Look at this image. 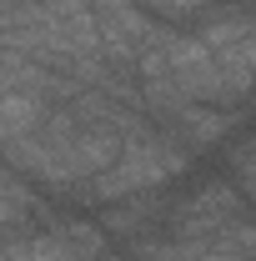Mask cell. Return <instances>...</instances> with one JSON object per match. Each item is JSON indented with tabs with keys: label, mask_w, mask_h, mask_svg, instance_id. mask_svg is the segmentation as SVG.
I'll return each mask as SVG.
<instances>
[{
	"label": "cell",
	"mask_w": 256,
	"mask_h": 261,
	"mask_svg": "<svg viewBox=\"0 0 256 261\" xmlns=\"http://www.w3.org/2000/svg\"><path fill=\"white\" fill-rule=\"evenodd\" d=\"M191 161H196L191 146H181L166 126L146 121V126L126 141V151L106 166L100 176H91L70 201H75V206H100V211H106V206H116V201H126V196L166 191L171 181H181V176L191 171Z\"/></svg>",
	"instance_id": "obj_1"
},
{
	"label": "cell",
	"mask_w": 256,
	"mask_h": 261,
	"mask_svg": "<svg viewBox=\"0 0 256 261\" xmlns=\"http://www.w3.org/2000/svg\"><path fill=\"white\" fill-rule=\"evenodd\" d=\"M106 251H111V231L100 221L61 216L56 226L5 236V256L0 261H100Z\"/></svg>",
	"instance_id": "obj_2"
},
{
	"label": "cell",
	"mask_w": 256,
	"mask_h": 261,
	"mask_svg": "<svg viewBox=\"0 0 256 261\" xmlns=\"http://www.w3.org/2000/svg\"><path fill=\"white\" fill-rule=\"evenodd\" d=\"M246 191L236 186V176H201V186H191L186 196L171 201L166 216V236H216L221 226H231L236 216H246Z\"/></svg>",
	"instance_id": "obj_3"
},
{
	"label": "cell",
	"mask_w": 256,
	"mask_h": 261,
	"mask_svg": "<svg viewBox=\"0 0 256 261\" xmlns=\"http://www.w3.org/2000/svg\"><path fill=\"white\" fill-rule=\"evenodd\" d=\"M166 216H171V201L161 191H141V196H126V201L106 206L100 211V226L111 231V241L141 246V241H151V236L166 231Z\"/></svg>",
	"instance_id": "obj_4"
},
{
	"label": "cell",
	"mask_w": 256,
	"mask_h": 261,
	"mask_svg": "<svg viewBox=\"0 0 256 261\" xmlns=\"http://www.w3.org/2000/svg\"><path fill=\"white\" fill-rule=\"evenodd\" d=\"M241 116H246V111H226V106H201V100H196V106H186L166 130H171L181 146H191V151H211V146H221L226 136L241 126Z\"/></svg>",
	"instance_id": "obj_5"
},
{
	"label": "cell",
	"mask_w": 256,
	"mask_h": 261,
	"mask_svg": "<svg viewBox=\"0 0 256 261\" xmlns=\"http://www.w3.org/2000/svg\"><path fill=\"white\" fill-rule=\"evenodd\" d=\"M141 10H151L161 25H176V31H191L196 20L216 5V0H136Z\"/></svg>",
	"instance_id": "obj_6"
},
{
	"label": "cell",
	"mask_w": 256,
	"mask_h": 261,
	"mask_svg": "<svg viewBox=\"0 0 256 261\" xmlns=\"http://www.w3.org/2000/svg\"><path fill=\"white\" fill-rule=\"evenodd\" d=\"M100 261H126V256H121V251H106V256H100Z\"/></svg>",
	"instance_id": "obj_7"
}]
</instances>
